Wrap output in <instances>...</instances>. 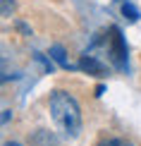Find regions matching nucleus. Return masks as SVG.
I'll return each mask as SVG.
<instances>
[{
  "label": "nucleus",
  "instance_id": "1",
  "mask_svg": "<svg viewBox=\"0 0 141 146\" xmlns=\"http://www.w3.org/2000/svg\"><path fill=\"white\" fill-rule=\"evenodd\" d=\"M48 106H50L55 125L67 137H77L81 129V113H79V103L74 101V96H70L67 91H53Z\"/></svg>",
  "mask_w": 141,
  "mask_h": 146
},
{
  "label": "nucleus",
  "instance_id": "2",
  "mask_svg": "<svg viewBox=\"0 0 141 146\" xmlns=\"http://www.w3.org/2000/svg\"><path fill=\"white\" fill-rule=\"evenodd\" d=\"M110 53H113V58H115V62L120 65H124V60H127V46H124V38H122V31L117 27L113 29V36H110Z\"/></svg>",
  "mask_w": 141,
  "mask_h": 146
},
{
  "label": "nucleus",
  "instance_id": "3",
  "mask_svg": "<svg viewBox=\"0 0 141 146\" xmlns=\"http://www.w3.org/2000/svg\"><path fill=\"white\" fill-rule=\"evenodd\" d=\"M79 70L89 72V74H96V77H103V74H105V65L98 62L93 55H81V60H79Z\"/></svg>",
  "mask_w": 141,
  "mask_h": 146
},
{
  "label": "nucleus",
  "instance_id": "4",
  "mask_svg": "<svg viewBox=\"0 0 141 146\" xmlns=\"http://www.w3.org/2000/svg\"><path fill=\"white\" fill-rule=\"evenodd\" d=\"M50 55H53V60L60 65V67H65V70H74V65L67 62V58H65V48H62V46H53V48H50Z\"/></svg>",
  "mask_w": 141,
  "mask_h": 146
},
{
  "label": "nucleus",
  "instance_id": "5",
  "mask_svg": "<svg viewBox=\"0 0 141 146\" xmlns=\"http://www.w3.org/2000/svg\"><path fill=\"white\" fill-rule=\"evenodd\" d=\"M122 15H124L129 22H136V19H139V10L134 7L132 3H124V5H122Z\"/></svg>",
  "mask_w": 141,
  "mask_h": 146
},
{
  "label": "nucleus",
  "instance_id": "6",
  "mask_svg": "<svg viewBox=\"0 0 141 146\" xmlns=\"http://www.w3.org/2000/svg\"><path fill=\"white\" fill-rule=\"evenodd\" d=\"M98 146H134V144H129L127 139H105V141H101Z\"/></svg>",
  "mask_w": 141,
  "mask_h": 146
},
{
  "label": "nucleus",
  "instance_id": "7",
  "mask_svg": "<svg viewBox=\"0 0 141 146\" xmlns=\"http://www.w3.org/2000/svg\"><path fill=\"white\" fill-rule=\"evenodd\" d=\"M15 12V3L12 0H3V17H10Z\"/></svg>",
  "mask_w": 141,
  "mask_h": 146
},
{
  "label": "nucleus",
  "instance_id": "8",
  "mask_svg": "<svg viewBox=\"0 0 141 146\" xmlns=\"http://www.w3.org/2000/svg\"><path fill=\"white\" fill-rule=\"evenodd\" d=\"M5 146H19V144H5Z\"/></svg>",
  "mask_w": 141,
  "mask_h": 146
}]
</instances>
